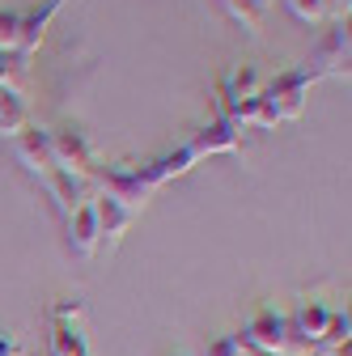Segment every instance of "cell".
I'll return each mask as SVG.
<instances>
[{
  "mask_svg": "<svg viewBox=\"0 0 352 356\" xmlns=\"http://www.w3.org/2000/svg\"><path fill=\"white\" fill-rule=\"evenodd\" d=\"M242 352H246V348L238 343V335H216L204 356H242Z\"/></svg>",
  "mask_w": 352,
  "mask_h": 356,
  "instance_id": "24",
  "label": "cell"
},
{
  "mask_svg": "<svg viewBox=\"0 0 352 356\" xmlns=\"http://www.w3.org/2000/svg\"><path fill=\"white\" fill-rule=\"evenodd\" d=\"M195 153L183 145V149H174V153H166V157H157V161H149L153 165V174H157V183L166 187V183H174V178H183V174H191L195 170Z\"/></svg>",
  "mask_w": 352,
  "mask_h": 356,
  "instance_id": "15",
  "label": "cell"
},
{
  "mask_svg": "<svg viewBox=\"0 0 352 356\" xmlns=\"http://www.w3.org/2000/svg\"><path fill=\"white\" fill-rule=\"evenodd\" d=\"M13 153H17V161L38 178V183H42V178H47L51 170H56V153H51V131L47 127H26L22 131V136H13Z\"/></svg>",
  "mask_w": 352,
  "mask_h": 356,
  "instance_id": "5",
  "label": "cell"
},
{
  "mask_svg": "<svg viewBox=\"0 0 352 356\" xmlns=\"http://www.w3.org/2000/svg\"><path fill=\"white\" fill-rule=\"evenodd\" d=\"M94 212H98V234H102V242L106 246H115V242H123V234L131 229V220H136V212H127L119 200H111L106 191L94 200Z\"/></svg>",
  "mask_w": 352,
  "mask_h": 356,
  "instance_id": "12",
  "label": "cell"
},
{
  "mask_svg": "<svg viewBox=\"0 0 352 356\" xmlns=\"http://www.w3.org/2000/svg\"><path fill=\"white\" fill-rule=\"evenodd\" d=\"M26 127H30V111H26L22 94H13V89H0V136L13 140V136H22Z\"/></svg>",
  "mask_w": 352,
  "mask_h": 356,
  "instance_id": "14",
  "label": "cell"
},
{
  "mask_svg": "<svg viewBox=\"0 0 352 356\" xmlns=\"http://www.w3.org/2000/svg\"><path fill=\"white\" fill-rule=\"evenodd\" d=\"M250 123H255V127H276V123H285V119H280V106H276L268 94H263V89H259V98H255V115H250Z\"/></svg>",
  "mask_w": 352,
  "mask_h": 356,
  "instance_id": "23",
  "label": "cell"
},
{
  "mask_svg": "<svg viewBox=\"0 0 352 356\" xmlns=\"http://www.w3.org/2000/svg\"><path fill=\"white\" fill-rule=\"evenodd\" d=\"M64 234H68V250L77 259H94L98 246H102V234H98V212H94V200L81 204L68 220H64Z\"/></svg>",
  "mask_w": 352,
  "mask_h": 356,
  "instance_id": "7",
  "label": "cell"
},
{
  "mask_svg": "<svg viewBox=\"0 0 352 356\" xmlns=\"http://www.w3.org/2000/svg\"><path fill=\"white\" fill-rule=\"evenodd\" d=\"M310 81H323V76H348V22H335L327 30V38L314 47V56L305 60L301 68Z\"/></svg>",
  "mask_w": 352,
  "mask_h": 356,
  "instance_id": "3",
  "label": "cell"
},
{
  "mask_svg": "<svg viewBox=\"0 0 352 356\" xmlns=\"http://www.w3.org/2000/svg\"><path fill=\"white\" fill-rule=\"evenodd\" d=\"M268 5H276V0H259V9H268Z\"/></svg>",
  "mask_w": 352,
  "mask_h": 356,
  "instance_id": "26",
  "label": "cell"
},
{
  "mask_svg": "<svg viewBox=\"0 0 352 356\" xmlns=\"http://www.w3.org/2000/svg\"><path fill=\"white\" fill-rule=\"evenodd\" d=\"M0 356H22V339L13 331H0Z\"/></svg>",
  "mask_w": 352,
  "mask_h": 356,
  "instance_id": "25",
  "label": "cell"
},
{
  "mask_svg": "<svg viewBox=\"0 0 352 356\" xmlns=\"http://www.w3.org/2000/svg\"><path fill=\"white\" fill-rule=\"evenodd\" d=\"M348 339H352V318H348V309H331V318H327V331H323L319 348H323L327 356H335L339 348H348Z\"/></svg>",
  "mask_w": 352,
  "mask_h": 356,
  "instance_id": "16",
  "label": "cell"
},
{
  "mask_svg": "<svg viewBox=\"0 0 352 356\" xmlns=\"http://www.w3.org/2000/svg\"><path fill=\"white\" fill-rule=\"evenodd\" d=\"M51 153H56V170H68V174L85 178V183L98 174V153L85 140V131H77V127H56L51 131Z\"/></svg>",
  "mask_w": 352,
  "mask_h": 356,
  "instance_id": "2",
  "label": "cell"
},
{
  "mask_svg": "<svg viewBox=\"0 0 352 356\" xmlns=\"http://www.w3.org/2000/svg\"><path fill=\"white\" fill-rule=\"evenodd\" d=\"M81 314H85V305H81L77 297H60V301L51 305L56 327H81Z\"/></svg>",
  "mask_w": 352,
  "mask_h": 356,
  "instance_id": "21",
  "label": "cell"
},
{
  "mask_svg": "<svg viewBox=\"0 0 352 356\" xmlns=\"http://www.w3.org/2000/svg\"><path fill=\"white\" fill-rule=\"evenodd\" d=\"M221 5H225V13H230L242 30L259 34V26H263V9H259V0H221Z\"/></svg>",
  "mask_w": 352,
  "mask_h": 356,
  "instance_id": "17",
  "label": "cell"
},
{
  "mask_svg": "<svg viewBox=\"0 0 352 356\" xmlns=\"http://www.w3.org/2000/svg\"><path fill=\"white\" fill-rule=\"evenodd\" d=\"M327 318H331V305H327L323 297H305V301L293 309L289 331H293L297 339H305V343L319 348V339H323V331H327Z\"/></svg>",
  "mask_w": 352,
  "mask_h": 356,
  "instance_id": "10",
  "label": "cell"
},
{
  "mask_svg": "<svg viewBox=\"0 0 352 356\" xmlns=\"http://www.w3.org/2000/svg\"><path fill=\"white\" fill-rule=\"evenodd\" d=\"M327 5H331V0H285V9L297 22H305V26H319L327 17Z\"/></svg>",
  "mask_w": 352,
  "mask_h": 356,
  "instance_id": "20",
  "label": "cell"
},
{
  "mask_svg": "<svg viewBox=\"0 0 352 356\" xmlns=\"http://www.w3.org/2000/svg\"><path fill=\"white\" fill-rule=\"evenodd\" d=\"M17 42H22V13L17 9H0V51L17 56Z\"/></svg>",
  "mask_w": 352,
  "mask_h": 356,
  "instance_id": "19",
  "label": "cell"
},
{
  "mask_svg": "<svg viewBox=\"0 0 352 356\" xmlns=\"http://www.w3.org/2000/svg\"><path fill=\"white\" fill-rule=\"evenodd\" d=\"M51 356H90L85 335H81L77 327H56V331H51Z\"/></svg>",
  "mask_w": 352,
  "mask_h": 356,
  "instance_id": "18",
  "label": "cell"
},
{
  "mask_svg": "<svg viewBox=\"0 0 352 356\" xmlns=\"http://www.w3.org/2000/svg\"><path fill=\"white\" fill-rule=\"evenodd\" d=\"M259 72H255V64H238L225 81H221V111H230V106H238V102H246V98H255L259 94Z\"/></svg>",
  "mask_w": 352,
  "mask_h": 356,
  "instance_id": "13",
  "label": "cell"
},
{
  "mask_svg": "<svg viewBox=\"0 0 352 356\" xmlns=\"http://www.w3.org/2000/svg\"><path fill=\"white\" fill-rule=\"evenodd\" d=\"M310 76H305L301 68H289V72H280L263 94H268L276 106H280V119H301V111H305V94H310Z\"/></svg>",
  "mask_w": 352,
  "mask_h": 356,
  "instance_id": "6",
  "label": "cell"
},
{
  "mask_svg": "<svg viewBox=\"0 0 352 356\" xmlns=\"http://www.w3.org/2000/svg\"><path fill=\"white\" fill-rule=\"evenodd\" d=\"M289 318L285 314H276V309H259V314L242 327V348H255V352H263V356H280L285 352V343H289Z\"/></svg>",
  "mask_w": 352,
  "mask_h": 356,
  "instance_id": "4",
  "label": "cell"
},
{
  "mask_svg": "<svg viewBox=\"0 0 352 356\" xmlns=\"http://www.w3.org/2000/svg\"><path fill=\"white\" fill-rule=\"evenodd\" d=\"M42 187H47V195L56 200V208H60L64 220H68L81 204H90V183H85V178H77V174H68V170H51L47 178H42Z\"/></svg>",
  "mask_w": 352,
  "mask_h": 356,
  "instance_id": "9",
  "label": "cell"
},
{
  "mask_svg": "<svg viewBox=\"0 0 352 356\" xmlns=\"http://www.w3.org/2000/svg\"><path fill=\"white\" fill-rule=\"evenodd\" d=\"M195 157H216V153H238L242 149V131L230 123V119H212V123H204L195 136H191V145H187Z\"/></svg>",
  "mask_w": 352,
  "mask_h": 356,
  "instance_id": "8",
  "label": "cell"
},
{
  "mask_svg": "<svg viewBox=\"0 0 352 356\" xmlns=\"http://www.w3.org/2000/svg\"><path fill=\"white\" fill-rule=\"evenodd\" d=\"M64 9V0H42L34 13H22V42H17V56H34L42 47V38H47V26L56 22V13Z\"/></svg>",
  "mask_w": 352,
  "mask_h": 356,
  "instance_id": "11",
  "label": "cell"
},
{
  "mask_svg": "<svg viewBox=\"0 0 352 356\" xmlns=\"http://www.w3.org/2000/svg\"><path fill=\"white\" fill-rule=\"evenodd\" d=\"M0 89H13V94H22V56L0 51Z\"/></svg>",
  "mask_w": 352,
  "mask_h": 356,
  "instance_id": "22",
  "label": "cell"
},
{
  "mask_svg": "<svg viewBox=\"0 0 352 356\" xmlns=\"http://www.w3.org/2000/svg\"><path fill=\"white\" fill-rule=\"evenodd\" d=\"M98 183H102V191H106L111 200H119L127 212H136V216H141V208L153 200V191L161 187L157 174H153V165H111Z\"/></svg>",
  "mask_w": 352,
  "mask_h": 356,
  "instance_id": "1",
  "label": "cell"
}]
</instances>
